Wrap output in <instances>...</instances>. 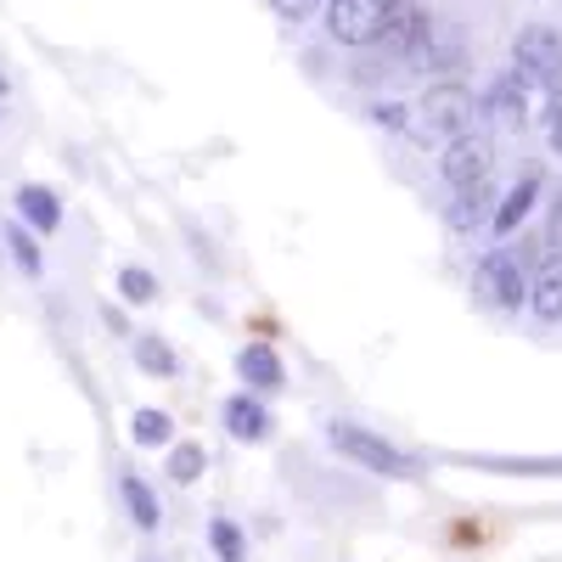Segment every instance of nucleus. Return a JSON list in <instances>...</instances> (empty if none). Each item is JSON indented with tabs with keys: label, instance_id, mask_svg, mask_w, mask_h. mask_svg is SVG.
<instances>
[{
	"label": "nucleus",
	"instance_id": "1",
	"mask_svg": "<svg viewBox=\"0 0 562 562\" xmlns=\"http://www.w3.org/2000/svg\"><path fill=\"white\" fill-rule=\"evenodd\" d=\"M479 119V102H473V90L467 85H434L428 97H422V135H434V140H456L467 135Z\"/></svg>",
	"mask_w": 562,
	"mask_h": 562
},
{
	"label": "nucleus",
	"instance_id": "2",
	"mask_svg": "<svg viewBox=\"0 0 562 562\" xmlns=\"http://www.w3.org/2000/svg\"><path fill=\"white\" fill-rule=\"evenodd\" d=\"M333 450H344L349 461L371 467V473H383V479H411V461H405L389 439L355 428V422H338V428H333Z\"/></svg>",
	"mask_w": 562,
	"mask_h": 562
},
{
	"label": "nucleus",
	"instance_id": "3",
	"mask_svg": "<svg viewBox=\"0 0 562 562\" xmlns=\"http://www.w3.org/2000/svg\"><path fill=\"white\" fill-rule=\"evenodd\" d=\"M479 293H484L495 310H518V304H529V281H524L518 254H512V248L484 254V265H479Z\"/></svg>",
	"mask_w": 562,
	"mask_h": 562
},
{
	"label": "nucleus",
	"instance_id": "4",
	"mask_svg": "<svg viewBox=\"0 0 562 562\" xmlns=\"http://www.w3.org/2000/svg\"><path fill=\"white\" fill-rule=\"evenodd\" d=\"M512 63H518L529 79H540V85H562V34L546 29V23L524 29L518 45H512Z\"/></svg>",
	"mask_w": 562,
	"mask_h": 562
},
{
	"label": "nucleus",
	"instance_id": "5",
	"mask_svg": "<svg viewBox=\"0 0 562 562\" xmlns=\"http://www.w3.org/2000/svg\"><path fill=\"white\" fill-rule=\"evenodd\" d=\"M428 34H434V18L422 12L416 0H383V29H378V40L389 45V52L411 57V52H422V45H428Z\"/></svg>",
	"mask_w": 562,
	"mask_h": 562
},
{
	"label": "nucleus",
	"instance_id": "6",
	"mask_svg": "<svg viewBox=\"0 0 562 562\" xmlns=\"http://www.w3.org/2000/svg\"><path fill=\"white\" fill-rule=\"evenodd\" d=\"M490 164H495V147H490V135H456L445 140V158H439V175L450 186H473V180H490Z\"/></svg>",
	"mask_w": 562,
	"mask_h": 562
},
{
	"label": "nucleus",
	"instance_id": "7",
	"mask_svg": "<svg viewBox=\"0 0 562 562\" xmlns=\"http://www.w3.org/2000/svg\"><path fill=\"white\" fill-rule=\"evenodd\" d=\"M383 29V0H333L326 7V34L344 45H371Z\"/></svg>",
	"mask_w": 562,
	"mask_h": 562
},
{
	"label": "nucleus",
	"instance_id": "8",
	"mask_svg": "<svg viewBox=\"0 0 562 562\" xmlns=\"http://www.w3.org/2000/svg\"><path fill=\"white\" fill-rule=\"evenodd\" d=\"M225 428H231V439H243V445H259L265 439V428H270V416L248 400V394H237L225 405Z\"/></svg>",
	"mask_w": 562,
	"mask_h": 562
},
{
	"label": "nucleus",
	"instance_id": "9",
	"mask_svg": "<svg viewBox=\"0 0 562 562\" xmlns=\"http://www.w3.org/2000/svg\"><path fill=\"white\" fill-rule=\"evenodd\" d=\"M529 310L540 321H562V259H551L540 276H535V288H529Z\"/></svg>",
	"mask_w": 562,
	"mask_h": 562
},
{
	"label": "nucleus",
	"instance_id": "10",
	"mask_svg": "<svg viewBox=\"0 0 562 562\" xmlns=\"http://www.w3.org/2000/svg\"><path fill=\"white\" fill-rule=\"evenodd\" d=\"M535 192H540V180H535V175H524V180H518V186H512V192L501 198V209H495V237H512V231H518V220L529 214Z\"/></svg>",
	"mask_w": 562,
	"mask_h": 562
},
{
	"label": "nucleus",
	"instance_id": "11",
	"mask_svg": "<svg viewBox=\"0 0 562 562\" xmlns=\"http://www.w3.org/2000/svg\"><path fill=\"white\" fill-rule=\"evenodd\" d=\"M484 203H490V180H473V186H456V203H450V231H473L484 220Z\"/></svg>",
	"mask_w": 562,
	"mask_h": 562
},
{
	"label": "nucleus",
	"instance_id": "12",
	"mask_svg": "<svg viewBox=\"0 0 562 562\" xmlns=\"http://www.w3.org/2000/svg\"><path fill=\"white\" fill-rule=\"evenodd\" d=\"M237 366H243V378H248L254 389H281V360H276L270 344H248V349L237 355Z\"/></svg>",
	"mask_w": 562,
	"mask_h": 562
},
{
	"label": "nucleus",
	"instance_id": "13",
	"mask_svg": "<svg viewBox=\"0 0 562 562\" xmlns=\"http://www.w3.org/2000/svg\"><path fill=\"white\" fill-rule=\"evenodd\" d=\"M18 209H23V220H29L34 231H57V225H63V209H57V198L45 192V186H23Z\"/></svg>",
	"mask_w": 562,
	"mask_h": 562
},
{
	"label": "nucleus",
	"instance_id": "14",
	"mask_svg": "<svg viewBox=\"0 0 562 562\" xmlns=\"http://www.w3.org/2000/svg\"><path fill=\"white\" fill-rule=\"evenodd\" d=\"M124 501H130V518H135L140 529H158V518H164V512H158L153 490L140 484V479H124Z\"/></svg>",
	"mask_w": 562,
	"mask_h": 562
},
{
	"label": "nucleus",
	"instance_id": "15",
	"mask_svg": "<svg viewBox=\"0 0 562 562\" xmlns=\"http://www.w3.org/2000/svg\"><path fill=\"white\" fill-rule=\"evenodd\" d=\"M203 467H209L203 445H175V450H169V479H175V484H198Z\"/></svg>",
	"mask_w": 562,
	"mask_h": 562
},
{
	"label": "nucleus",
	"instance_id": "16",
	"mask_svg": "<svg viewBox=\"0 0 562 562\" xmlns=\"http://www.w3.org/2000/svg\"><path fill=\"white\" fill-rule=\"evenodd\" d=\"M169 428H175V422L164 411H135V422H130L135 445H169Z\"/></svg>",
	"mask_w": 562,
	"mask_h": 562
},
{
	"label": "nucleus",
	"instance_id": "17",
	"mask_svg": "<svg viewBox=\"0 0 562 562\" xmlns=\"http://www.w3.org/2000/svg\"><path fill=\"white\" fill-rule=\"evenodd\" d=\"M119 288H124V299H130V304H153V299H158V281H153L147 270H140V265H130V270L119 276Z\"/></svg>",
	"mask_w": 562,
	"mask_h": 562
},
{
	"label": "nucleus",
	"instance_id": "18",
	"mask_svg": "<svg viewBox=\"0 0 562 562\" xmlns=\"http://www.w3.org/2000/svg\"><path fill=\"white\" fill-rule=\"evenodd\" d=\"M135 360H140V371H158V378H169V371H175V355H169V344H158V338H140V344H135Z\"/></svg>",
	"mask_w": 562,
	"mask_h": 562
},
{
	"label": "nucleus",
	"instance_id": "19",
	"mask_svg": "<svg viewBox=\"0 0 562 562\" xmlns=\"http://www.w3.org/2000/svg\"><path fill=\"white\" fill-rule=\"evenodd\" d=\"M7 243H12V259L34 276V270H40V248H34V237H23V225H12V231H7Z\"/></svg>",
	"mask_w": 562,
	"mask_h": 562
},
{
	"label": "nucleus",
	"instance_id": "20",
	"mask_svg": "<svg viewBox=\"0 0 562 562\" xmlns=\"http://www.w3.org/2000/svg\"><path fill=\"white\" fill-rule=\"evenodd\" d=\"M214 546H220L225 562H237V557H243V540H237V529H231V524H214Z\"/></svg>",
	"mask_w": 562,
	"mask_h": 562
},
{
	"label": "nucleus",
	"instance_id": "21",
	"mask_svg": "<svg viewBox=\"0 0 562 562\" xmlns=\"http://www.w3.org/2000/svg\"><path fill=\"white\" fill-rule=\"evenodd\" d=\"M270 7H276V18L299 23V18H310V12H315V0H270Z\"/></svg>",
	"mask_w": 562,
	"mask_h": 562
},
{
	"label": "nucleus",
	"instance_id": "22",
	"mask_svg": "<svg viewBox=\"0 0 562 562\" xmlns=\"http://www.w3.org/2000/svg\"><path fill=\"white\" fill-rule=\"evenodd\" d=\"M371 119L389 124V130H400V124H405V108H400V102H389V108H371Z\"/></svg>",
	"mask_w": 562,
	"mask_h": 562
},
{
	"label": "nucleus",
	"instance_id": "23",
	"mask_svg": "<svg viewBox=\"0 0 562 562\" xmlns=\"http://www.w3.org/2000/svg\"><path fill=\"white\" fill-rule=\"evenodd\" d=\"M551 248H557V259H562V198H557V209H551Z\"/></svg>",
	"mask_w": 562,
	"mask_h": 562
},
{
	"label": "nucleus",
	"instance_id": "24",
	"mask_svg": "<svg viewBox=\"0 0 562 562\" xmlns=\"http://www.w3.org/2000/svg\"><path fill=\"white\" fill-rule=\"evenodd\" d=\"M551 147L562 153V108H551Z\"/></svg>",
	"mask_w": 562,
	"mask_h": 562
}]
</instances>
